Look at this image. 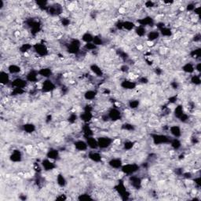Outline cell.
Returning a JSON list of instances; mask_svg holds the SVG:
<instances>
[{
	"label": "cell",
	"mask_w": 201,
	"mask_h": 201,
	"mask_svg": "<svg viewBox=\"0 0 201 201\" xmlns=\"http://www.w3.org/2000/svg\"><path fill=\"white\" fill-rule=\"evenodd\" d=\"M33 49L35 54L39 57H45L48 54V49L43 43H36L33 45Z\"/></svg>",
	"instance_id": "6da1fadb"
},
{
	"label": "cell",
	"mask_w": 201,
	"mask_h": 201,
	"mask_svg": "<svg viewBox=\"0 0 201 201\" xmlns=\"http://www.w3.org/2000/svg\"><path fill=\"white\" fill-rule=\"evenodd\" d=\"M139 169V167L135 163H129V164L123 165L121 167L122 171L124 174H127V175H131V174H134L135 172H137Z\"/></svg>",
	"instance_id": "7a4b0ae2"
},
{
	"label": "cell",
	"mask_w": 201,
	"mask_h": 201,
	"mask_svg": "<svg viewBox=\"0 0 201 201\" xmlns=\"http://www.w3.org/2000/svg\"><path fill=\"white\" fill-rule=\"evenodd\" d=\"M152 140H153V143L155 145H161V144H166V143L170 142L169 137H167L166 135L163 134H152Z\"/></svg>",
	"instance_id": "3957f363"
},
{
	"label": "cell",
	"mask_w": 201,
	"mask_h": 201,
	"mask_svg": "<svg viewBox=\"0 0 201 201\" xmlns=\"http://www.w3.org/2000/svg\"><path fill=\"white\" fill-rule=\"evenodd\" d=\"M113 142V139L108 137H98V148H100V149H107V148H108L112 145Z\"/></svg>",
	"instance_id": "277c9868"
},
{
	"label": "cell",
	"mask_w": 201,
	"mask_h": 201,
	"mask_svg": "<svg viewBox=\"0 0 201 201\" xmlns=\"http://www.w3.org/2000/svg\"><path fill=\"white\" fill-rule=\"evenodd\" d=\"M79 117H80V120L82 121H84V123H89L92 120V118H93L92 109L91 108H86L84 113H81V115H80Z\"/></svg>",
	"instance_id": "5b68a950"
},
{
	"label": "cell",
	"mask_w": 201,
	"mask_h": 201,
	"mask_svg": "<svg viewBox=\"0 0 201 201\" xmlns=\"http://www.w3.org/2000/svg\"><path fill=\"white\" fill-rule=\"evenodd\" d=\"M28 84L27 80L25 79H23L21 78H17L13 79L12 82H11V85L13 88H21L24 89L26 87Z\"/></svg>",
	"instance_id": "8992f818"
},
{
	"label": "cell",
	"mask_w": 201,
	"mask_h": 201,
	"mask_svg": "<svg viewBox=\"0 0 201 201\" xmlns=\"http://www.w3.org/2000/svg\"><path fill=\"white\" fill-rule=\"evenodd\" d=\"M54 90H55V84H54L50 79H47L42 83V92H51V91H53Z\"/></svg>",
	"instance_id": "52a82bcc"
},
{
	"label": "cell",
	"mask_w": 201,
	"mask_h": 201,
	"mask_svg": "<svg viewBox=\"0 0 201 201\" xmlns=\"http://www.w3.org/2000/svg\"><path fill=\"white\" fill-rule=\"evenodd\" d=\"M137 23L139 24L140 26H142V27H147V26H152L154 25V19L151 17H145L143 18H141V19L137 20Z\"/></svg>",
	"instance_id": "ba28073f"
},
{
	"label": "cell",
	"mask_w": 201,
	"mask_h": 201,
	"mask_svg": "<svg viewBox=\"0 0 201 201\" xmlns=\"http://www.w3.org/2000/svg\"><path fill=\"white\" fill-rule=\"evenodd\" d=\"M108 118L109 120H113V121H117L120 120L121 118V113L120 110H118L117 108H112L108 113Z\"/></svg>",
	"instance_id": "9c48e42d"
},
{
	"label": "cell",
	"mask_w": 201,
	"mask_h": 201,
	"mask_svg": "<svg viewBox=\"0 0 201 201\" xmlns=\"http://www.w3.org/2000/svg\"><path fill=\"white\" fill-rule=\"evenodd\" d=\"M74 145H75V148L78 151H81V152L86 151L88 149V145H87L86 142H84V141H82V140H79V141L75 142Z\"/></svg>",
	"instance_id": "30bf717a"
},
{
	"label": "cell",
	"mask_w": 201,
	"mask_h": 201,
	"mask_svg": "<svg viewBox=\"0 0 201 201\" xmlns=\"http://www.w3.org/2000/svg\"><path fill=\"white\" fill-rule=\"evenodd\" d=\"M108 165L114 169H120L123 166V162L120 158H113L108 162Z\"/></svg>",
	"instance_id": "8fae6325"
},
{
	"label": "cell",
	"mask_w": 201,
	"mask_h": 201,
	"mask_svg": "<svg viewBox=\"0 0 201 201\" xmlns=\"http://www.w3.org/2000/svg\"><path fill=\"white\" fill-rule=\"evenodd\" d=\"M38 76H39V73L38 71H30L26 75V80L29 83H35L37 81L38 79Z\"/></svg>",
	"instance_id": "7c38bea8"
},
{
	"label": "cell",
	"mask_w": 201,
	"mask_h": 201,
	"mask_svg": "<svg viewBox=\"0 0 201 201\" xmlns=\"http://www.w3.org/2000/svg\"><path fill=\"white\" fill-rule=\"evenodd\" d=\"M10 159L12 162H14V163L20 162V161L21 160V159H22V155H21V152H20L19 150H14V151H13L11 155H10Z\"/></svg>",
	"instance_id": "4fadbf2b"
},
{
	"label": "cell",
	"mask_w": 201,
	"mask_h": 201,
	"mask_svg": "<svg viewBox=\"0 0 201 201\" xmlns=\"http://www.w3.org/2000/svg\"><path fill=\"white\" fill-rule=\"evenodd\" d=\"M86 143H87V145H88V148L91 149H97L98 148V140H96L95 138L92 136L91 137H86Z\"/></svg>",
	"instance_id": "5bb4252c"
},
{
	"label": "cell",
	"mask_w": 201,
	"mask_h": 201,
	"mask_svg": "<svg viewBox=\"0 0 201 201\" xmlns=\"http://www.w3.org/2000/svg\"><path fill=\"white\" fill-rule=\"evenodd\" d=\"M42 166L46 171H52L55 168V165H54V163H52L50 159H48V158L42 160Z\"/></svg>",
	"instance_id": "9a60e30c"
},
{
	"label": "cell",
	"mask_w": 201,
	"mask_h": 201,
	"mask_svg": "<svg viewBox=\"0 0 201 201\" xmlns=\"http://www.w3.org/2000/svg\"><path fill=\"white\" fill-rule=\"evenodd\" d=\"M10 74L5 71H2L0 73V82L3 85H6L10 82Z\"/></svg>",
	"instance_id": "2e32d148"
},
{
	"label": "cell",
	"mask_w": 201,
	"mask_h": 201,
	"mask_svg": "<svg viewBox=\"0 0 201 201\" xmlns=\"http://www.w3.org/2000/svg\"><path fill=\"white\" fill-rule=\"evenodd\" d=\"M170 131H171V134L175 138H178V137H180L182 136V130H181L180 127L178 125L171 126V127H170Z\"/></svg>",
	"instance_id": "e0dca14e"
},
{
	"label": "cell",
	"mask_w": 201,
	"mask_h": 201,
	"mask_svg": "<svg viewBox=\"0 0 201 201\" xmlns=\"http://www.w3.org/2000/svg\"><path fill=\"white\" fill-rule=\"evenodd\" d=\"M38 73H39V76H42L44 78L48 79L51 76L52 70L49 68H42V69L38 71Z\"/></svg>",
	"instance_id": "ac0fdd59"
},
{
	"label": "cell",
	"mask_w": 201,
	"mask_h": 201,
	"mask_svg": "<svg viewBox=\"0 0 201 201\" xmlns=\"http://www.w3.org/2000/svg\"><path fill=\"white\" fill-rule=\"evenodd\" d=\"M8 72L10 74V75H17V74L20 73L21 71V69L19 65H17V64H10V66L7 68Z\"/></svg>",
	"instance_id": "d6986e66"
},
{
	"label": "cell",
	"mask_w": 201,
	"mask_h": 201,
	"mask_svg": "<svg viewBox=\"0 0 201 201\" xmlns=\"http://www.w3.org/2000/svg\"><path fill=\"white\" fill-rule=\"evenodd\" d=\"M130 182L131 185H132L134 188H135V189H138V188H140V187H141V185H142V181H141V179H140L138 177L130 176Z\"/></svg>",
	"instance_id": "ffe728a7"
},
{
	"label": "cell",
	"mask_w": 201,
	"mask_h": 201,
	"mask_svg": "<svg viewBox=\"0 0 201 201\" xmlns=\"http://www.w3.org/2000/svg\"><path fill=\"white\" fill-rule=\"evenodd\" d=\"M89 158H90L92 161L96 163L100 162V161H101V159H102L101 155H100L99 152H94V151L91 152L89 153Z\"/></svg>",
	"instance_id": "44dd1931"
},
{
	"label": "cell",
	"mask_w": 201,
	"mask_h": 201,
	"mask_svg": "<svg viewBox=\"0 0 201 201\" xmlns=\"http://www.w3.org/2000/svg\"><path fill=\"white\" fill-rule=\"evenodd\" d=\"M136 86H137L136 83L132 81H129V80H124L121 84V86L123 88L127 89V90H133V89H134L136 87Z\"/></svg>",
	"instance_id": "7402d4cb"
},
{
	"label": "cell",
	"mask_w": 201,
	"mask_h": 201,
	"mask_svg": "<svg viewBox=\"0 0 201 201\" xmlns=\"http://www.w3.org/2000/svg\"><path fill=\"white\" fill-rule=\"evenodd\" d=\"M160 34L158 31H150L147 34V39L149 42H153L159 37Z\"/></svg>",
	"instance_id": "603a6c76"
},
{
	"label": "cell",
	"mask_w": 201,
	"mask_h": 201,
	"mask_svg": "<svg viewBox=\"0 0 201 201\" xmlns=\"http://www.w3.org/2000/svg\"><path fill=\"white\" fill-rule=\"evenodd\" d=\"M91 70L93 71V73L95 74L97 76H99V77H101L103 76V71L101 70L100 67L98 66V64H93L91 66Z\"/></svg>",
	"instance_id": "cb8c5ba5"
},
{
	"label": "cell",
	"mask_w": 201,
	"mask_h": 201,
	"mask_svg": "<svg viewBox=\"0 0 201 201\" xmlns=\"http://www.w3.org/2000/svg\"><path fill=\"white\" fill-rule=\"evenodd\" d=\"M47 156L50 159H57L59 156V152L57 149H51L47 152Z\"/></svg>",
	"instance_id": "d4e9b609"
},
{
	"label": "cell",
	"mask_w": 201,
	"mask_h": 201,
	"mask_svg": "<svg viewBox=\"0 0 201 201\" xmlns=\"http://www.w3.org/2000/svg\"><path fill=\"white\" fill-rule=\"evenodd\" d=\"M96 96H97V92L94 91H87L84 93V98L87 100H93V99H95Z\"/></svg>",
	"instance_id": "484cf974"
},
{
	"label": "cell",
	"mask_w": 201,
	"mask_h": 201,
	"mask_svg": "<svg viewBox=\"0 0 201 201\" xmlns=\"http://www.w3.org/2000/svg\"><path fill=\"white\" fill-rule=\"evenodd\" d=\"M135 25L134 23L130 21H123V28L127 30V31H131V30L134 29Z\"/></svg>",
	"instance_id": "4316f807"
},
{
	"label": "cell",
	"mask_w": 201,
	"mask_h": 201,
	"mask_svg": "<svg viewBox=\"0 0 201 201\" xmlns=\"http://www.w3.org/2000/svg\"><path fill=\"white\" fill-rule=\"evenodd\" d=\"M159 31H160V32H159V34H161L164 37H171L172 35V34H173L172 30L170 28L166 27V26L163 28H161Z\"/></svg>",
	"instance_id": "83f0119b"
},
{
	"label": "cell",
	"mask_w": 201,
	"mask_h": 201,
	"mask_svg": "<svg viewBox=\"0 0 201 201\" xmlns=\"http://www.w3.org/2000/svg\"><path fill=\"white\" fill-rule=\"evenodd\" d=\"M182 70L186 73H193L195 71V65L192 63H186L182 67Z\"/></svg>",
	"instance_id": "f1b7e54d"
},
{
	"label": "cell",
	"mask_w": 201,
	"mask_h": 201,
	"mask_svg": "<svg viewBox=\"0 0 201 201\" xmlns=\"http://www.w3.org/2000/svg\"><path fill=\"white\" fill-rule=\"evenodd\" d=\"M135 33L139 37L145 36L146 35V28L145 27L138 25L137 27L135 28Z\"/></svg>",
	"instance_id": "f546056e"
},
{
	"label": "cell",
	"mask_w": 201,
	"mask_h": 201,
	"mask_svg": "<svg viewBox=\"0 0 201 201\" xmlns=\"http://www.w3.org/2000/svg\"><path fill=\"white\" fill-rule=\"evenodd\" d=\"M23 130H25L26 133L31 134V133L34 132L35 130V126L32 123H26L23 126Z\"/></svg>",
	"instance_id": "4dcf8cb0"
},
{
	"label": "cell",
	"mask_w": 201,
	"mask_h": 201,
	"mask_svg": "<svg viewBox=\"0 0 201 201\" xmlns=\"http://www.w3.org/2000/svg\"><path fill=\"white\" fill-rule=\"evenodd\" d=\"M93 35L89 33V32H86L82 35V40L85 42L86 43H89V42H93Z\"/></svg>",
	"instance_id": "1f68e13d"
},
{
	"label": "cell",
	"mask_w": 201,
	"mask_h": 201,
	"mask_svg": "<svg viewBox=\"0 0 201 201\" xmlns=\"http://www.w3.org/2000/svg\"><path fill=\"white\" fill-rule=\"evenodd\" d=\"M170 142H171V147L175 150L178 149H180L181 146H182V143H181V142H180L178 138H174V139H172V140L171 139Z\"/></svg>",
	"instance_id": "d6a6232c"
},
{
	"label": "cell",
	"mask_w": 201,
	"mask_h": 201,
	"mask_svg": "<svg viewBox=\"0 0 201 201\" xmlns=\"http://www.w3.org/2000/svg\"><path fill=\"white\" fill-rule=\"evenodd\" d=\"M33 48V46L30 43H24L22 44V46L20 47V51L21 53H24V54H26L28 51H30Z\"/></svg>",
	"instance_id": "836d02e7"
},
{
	"label": "cell",
	"mask_w": 201,
	"mask_h": 201,
	"mask_svg": "<svg viewBox=\"0 0 201 201\" xmlns=\"http://www.w3.org/2000/svg\"><path fill=\"white\" fill-rule=\"evenodd\" d=\"M184 109H183V106L182 105H178L177 106L175 109H174V115L177 118L180 119L181 116H182L183 114H184Z\"/></svg>",
	"instance_id": "e575fe53"
},
{
	"label": "cell",
	"mask_w": 201,
	"mask_h": 201,
	"mask_svg": "<svg viewBox=\"0 0 201 201\" xmlns=\"http://www.w3.org/2000/svg\"><path fill=\"white\" fill-rule=\"evenodd\" d=\"M57 184L61 187H64L66 185V180L64 178V177L62 174H58L57 177Z\"/></svg>",
	"instance_id": "d590c367"
},
{
	"label": "cell",
	"mask_w": 201,
	"mask_h": 201,
	"mask_svg": "<svg viewBox=\"0 0 201 201\" xmlns=\"http://www.w3.org/2000/svg\"><path fill=\"white\" fill-rule=\"evenodd\" d=\"M191 82L195 85H200V75H194L191 77Z\"/></svg>",
	"instance_id": "8d00e7d4"
},
{
	"label": "cell",
	"mask_w": 201,
	"mask_h": 201,
	"mask_svg": "<svg viewBox=\"0 0 201 201\" xmlns=\"http://www.w3.org/2000/svg\"><path fill=\"white\" fill-rule=\"evenodd\" d=\"M93 43L98 47V46H100V45L103 44V40H102V39H101L100 36L96 35V36H93Z\"/></svg>",
	"instance_id": "74e56055"
},
{
	"label": "cell",
	"mask_w": 201,
	"mask_h": 201,
	"mask_svg": "<svg viewBox=\"0 0 201 201\" xmlns=\"http://www.w3.org/2000/svg\"><path fill=\"white\" fill-rule=\"evenodd\" d=\"M134 145V143L131 142V141H127L124 145H123V147H124V149L125 150H130L132 149Z\"/></svg>",
	"instance_id": "f35d334b"
},
{
	"label": "cell",
	"mask_w": 201,
	"mask_h": 201,
	"mask_svg": "<svg viewBox=\"0 0 201 201\" xmlns=\"http://www.w3.org/2000/svg\"><path fill=\"white\" fill-rule=\"evenodd\" d=\"M139 104L140 102L138 100H131L129 102V106L132 109H134V108H137L139 106Z\"/></svg>",
	"instance_id": "ab89813d"
},
{
	"label": "cell",
	"mask_w": 201,
	"mask_h": 201,
	"mask_svg": "<svg viewBox=\"0 0 201 201\" xmlns=\"http://www.w3.org/2000/svg\"><path fill=\"white\" fill-rule=\"evenodd\" d=\"M84 48H85L86 50L91 51V50H94L95 49H97V46L93 44V42H89V43H86V44H85Z\"/></svg>",
	"instance_id": "60d3db41"
},
{
	"label": "cell",
	"mask_w": 201,
	"mask_h": 201,
	"mask_svg": "<svg viewBox=\"0 0 201 201\" xmlns=\"http://www.w3.org/2000/svg\"><path fill=\"white\" fill-rule=\"evenodd\" d=\"M122 127H123V130H130V131L134 130V126H133L132 124H130V123H125V124H123Z\"/></svg>",
	"instance_id": "b9f144b4"
},
{
	"label": "cell",
	"mask_w": 201,
	"mask_h": 201,
	"mask_svg": "<svg viewBox=\"0 0 201 201\" xmlns=\"http://www.w3.org/2000/svg\"><path fill=\"white\" fill-rule=\"evenodd\" d=\"M79 200H92V198H91V195H89V194H83V195H80V196L79 197Z\"/></svg>",
	"instance_id": "7bdbcfd3"
},
{
	"label": "cell",
	"mask_w": 201,
	"mask_h": 201,
	"mask_svg": "<svg viewBox=\"0 0 201 201\" xmlns=\"http://www.w3.org/2000/svg\"><path fill=\"white\" fill-rule=\"evenodd\" d=\"M192 57H193L195 58L200 57V49L194 50L193 53H192Z\"/></svg>",
	"instance_id": "ee69618b"
},
{
	"label": "cell",
	"mask_w": 201,
	"mask_h": 201,
	"mask_svg": "<svg viewBox=\"0 0 201 201\" xmlns=\"http://www.w3.org/2000/svg\"><path fill=\"white\" fill-rule=\"evenodd\" d=\"M76 120H77V115H76L75 113H73V114H71V115H69V123H75V122L76 121Z\"/></svg>",
	"instance_id": "f6af8a7d"
},
{
	"label": "cell",
	"mask_w": 201,
	"mask_h": 201,
	"mask_svg": "<svg viewBox=\"0 0 201 201\" xmlns=\"http://www.w3.org/2000/svg\"><path fill=\"white\" fill-rule=\"evenodd\" d=\"M196 7V5L193 4V3H189L186 6V10H187V11H189V12H191V11L193 12V10H195V8Z\"/></svg>",
	"instance_id": "bcb514c9"
},
{
	"label": "cell",
	"mask_w": 201,
	"mask_h": 201,
	"mask_svg": "<svg viewBox=\"0 0 201 201\" xmlns=\"http://www.w3.org/2000/svg\"><path fill=\"white\" fill-rule=\"evenodd\" d=\"M145 6L146 8H153L155 6V3L152 1H147L145 3Z\"/></svg>",
	"instance_id": "7dc6e473"
},
{
	"label": "cell",
	"mask_w": 201,
	"mask_h": 201,
	"mask_svg": "<svg viewBox=\"0 0 201 201\" xmlns=\"http://www.w3.org/2000/svg\"><path fill=\"white\" fill-rule=\"evenodd\" d=\"M61 21H62V24L63 26H68L70 24V21L69 18H62Z\"/></svg>",
	"instance_id": "c3c4849f"
},
{
	"label": "cell",
	"mask_w": 201,
	"mask_h": 201,
	"mask_svg": "<svg viewBox=\"0 0 201 201\" xmlns=\"http://www.w3.org/2000/svg\"><path fill=\"white\" fill-rule=\"evenodd\" d=\"M139 81L140 83H142V84H147L148 82H149V80H148V79L145 78V77H142V78L139 79Z\"/></svg>",
	"instance_id": "681fc988"
},
{
	"label": "cell",
	"mask_w": 201,
	"mask_h": 201,
	"mask_svg": "<svg viewBox=\"0 0 201 201\" xmlns=\"http://www.w3.org/2000/svg\"><path fill=\"white\" fill-rule=\"evenodd\" d=\"M200 67H201V64L200 63H197V64L195 65V71H197L198 72H200Z\"/></svg>",
	"instance_id": "f907efd6"
},
{
	"label": "cell",
	"mask_w": 201,
	"mask_h": 201,
	"mask_svg": "<svg viewBox=\"0 0 201 201\" xmlns=\"http://www.w3.org/2000/svg\"><path fill=\"white\" fill-rule=\"evenodd\" d=\"M200 34L196 35L194 36L193 40L195 41V42H199V41H200Z\"/></svg>",
	"instance_id": "816d5d0a"
}]
</instances>
